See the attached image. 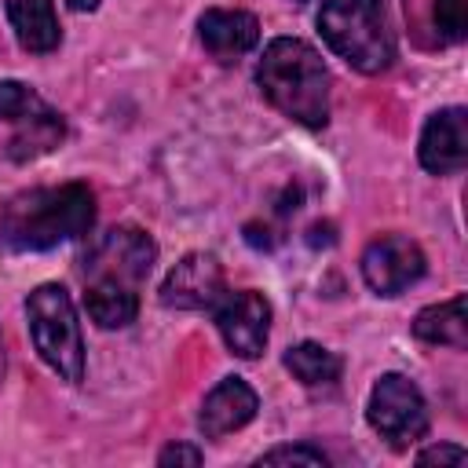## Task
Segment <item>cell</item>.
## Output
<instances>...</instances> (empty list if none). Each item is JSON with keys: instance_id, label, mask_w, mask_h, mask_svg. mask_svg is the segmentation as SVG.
Segmentation results:
<instances>
[{"instance_id": "ba28073f", "label": "cell", "mask_w": 468, "mask_h": 468, "mask_svg": "<svg viewBox=\"0 0 468 468\" xmlns=\"http://www.w3.org/2000/svg\"><path fill=\"white\" fill-rule=\"evenodd\" d=\"M216 329L227 344L230 355L238 358H260L271 336V303L256 289H238L223 292L219 303L212 307Z\"/></svg>"}, {"instance_id": "7a4b0ae2", "label": "cell", "mask_w": 468, "mask_h": 468, "mask_svg": "<svg viewBox=\"0 0 468 468\" xmlns=\"http://www.w3.org/2000/svg\"><path fill=\"white\" fill-rule=\"evenodd\" d=\"M95 190L88 183L29 186L0 208V245L7 252H48L95 227Z\"/></svg>"}, {"instance_id": "30bf717a", "label": "cell", "mask_w": 468, "mask_h": 468, "mask_svg": "<svg viewBox=\"0 0 468 468\" xmlns=\"http://www.w3.org/2000/svg\"><path fill=\"white\" fill-rule=\"evenodd\" d=\"M223 292L227 278L212 252H186L161 282V303L176 311H212Z\"/></svg>"}, {"instance_id": "6da1fadb", "label": "cell", "mask_w": 468, "mask_h": 468, "mask_svg": "<svg viewBox=\"0 0 468 468\" xmlns=\"http://www.w3.org/2000/svg\"><path fill=\"white\" fill-rule=\"evenodd\" d=\"M157 263V241L143 227L106 230L80 260L84 307L99 329H124L139 314V289Z\"/></svg>"}, {"instance_id": "d6986e66", "label": "cell", "mask_w": 468, "mask_h": 468, "mask_svg": "<svg viewBox=\"0 0 468 468\" xmlns=\"http://www.w3.org/2000/svg\"><path fill=\"white\" fill-rule=\"evenodd\" d=\"M201 461H205V453L197 446H190V442H168L157 453V464L161 468H172V464H201Z\"/></svg>"}, {"instance_id": "9a60e30c", "label": "cell", "mask_w": 468, "mask_h": 468, "mask_svg": "<svg viewBox=\"0 0 468 468\" xmlns=\"http://www.w3.org/2000/svg\"><path fill=\"white\" fill-rule=\"evenodd\" d=\"M413 336L424 340V344H435V347H457L464 351L468 347V318H464V292L442 300V303H431L424 311H417L413 318Z\"/></svg>"}, {"instance_id": "8fae6325", "label": "cell", "mask_w": 468, "mask_h": 468, "mask_svg": "<svg viewBox=\"0 0 468 468\" xmlns=\"http://www.w3.org/2000/svg\"><path fill=\"white\" fill-rule=\"evenodd\" d=\"M417 157H420V168L431 176H453L464 168V161H468V113H464V106H446L424 121Z\"/></svg>"}, {"instance_id": "603a6c76", "label": "cell", "mask_w": 468, "mask_h": 468, "mask_svg": "<svg viewBox=\"0 0 468 468\" xmlns=\"http://www.w3.org/2000/svg\"><path fill=\"white\" fill-rule=\"evenodd\" d=\"M296 4H300V0H296Z\"/></svg>"}, {"instance_id": "52a82bcc", "label": "cell", "mask_w": 468, "mask_h": 468, "mask_svg": "<svg viewBox=\"0 0 468 468\" xmlns=\"http://www.w3.org/2000/svg\"><path fill=\"white\" fill-rule=\"evenodd\" d=\"M366 420L380 439H388L395 450H402V446H413L417 439H424V431H428V402H424L420 388L410 377L384 373L369 391Z\"/></svg>"}, {"instance_id": "277c9868", "label": "cell", "mask_w": 468, "mask_h": 468, "mask_svg": "<svg viewBox=\"0 0 468 468\" xmlns=\"http://www.w3.org/2000/svg\"><path fill=\"white\" fill-rule=\"evenodd\" d=\"M318 33L336 58L373 77L395 62V37L384 0H322Z\"/></svg>"}, {"instance_id": "5bb4252c", "label": "cell", "mask_w": 468, "mask_h": 468, "mask_svg": "<svg viewBox=\"0 0 468 468\" xmlns=\"http://www.w3.org/2000/svg\"><path fill=\"white\" fill-rule=\"evenodd\" d=\"M7 22L15 29V40L33 51V55H48L62 44V26L55 15V0H4Z\"/></svg>"}, {"instance_id": "2e32d148", "label": "cell", "mask_w": 468, "mask_h": 468, "mask_svg": "<svg viewBox=\"0 0 468 468\" xmlns=\"http://www.w3.org/2000/svg\"><path fill=\"white\" fill-rule=\"evenodd\" d=\"M285 369L300 384H307V388H329V384L340 380L344 362H340L336 351H329V347H322L314 340H303V344H296V347L285 351Z\"/></svg>"}, {"instance_id": "7c38bea8", "label": "cell", "mask_w": 468, "mask_h": 468, "mask_svg": "<svg viewBox=\"0 0 468 468\" xmlns=\"http://www.w3.org/2000/svg\"><path fill=\"white\" fill-rule=\"evenodd\" d=\"M260 410V395L241 377H223L201 402L197 428L205 439H223L238 428H245Z\"/></svg>"}, {"instance_id": "3957f363", "label": "cell", "mask_w": 468, "mask_h": 468, "mask_svg": "<svg viewBox=\"0 0 468 468\" xmlns=\"http://www.w3.org/2000/svg\"><path fill=\"white\" fill-rule=\"evenodd\" d=\"M256 84L263 99L289 121L303 128H322L329 121V66L300 37H274L256 66Z\"/></svg>"}, {"instance_id": "44dd1931", "label": "cell", "mask_w": 468, "mask_h": 468, "mask_svg": "<svg viewBox=\"0 0 468 468\" xmlns=\"http://www.w3.org/2000/svg\"><path fill=\"white\" fill-rule=\"evenodd\" d=\"M69 7H73V11H95L99 0H69Z\"/></svg>"}, {"instance_id": "8992f818", "label": "cell", "mask_w": 468, "mask_h": 468, "mask_svg": "<svg viewBox=\"0 0 468 468\" xmlns=\"http://www.w3.org/2000/svg\"><path fill=\"white\" fill-rule=\"evenodd\" d=\"M0 121L15 124V135L7 143L11 161H33L51 154L66 139V121L55 106H48L29 84L22 80H0Z\"/></svg>"}, {"instance_id": "7402d4cb", "label": "cell", "mask_w": 468, "mask_h": 468, "mask_svg": "<svg viewBox=\"0 0 468 468\" xmlns=\"http://www.w3.org/2000/svg\"><path fill=\"white\" fill-rule=\"evenodd\" d=\"M4 369H7V355H4V336H0V380H4Z\"/></svg>"}, {"instance_id": "ffe728a7", "label": "cell", "mask_w": 468, "mask_h": 468, "mask_svg": "<svg viewBox=\"0 0 468 468\" xmlns=\"http://www.w3.org/2000/svg\"><path fill=\"white\" fill-rule=\"evenodd\" d=\"M468 453L461 450V446H453V442H439V446H428V450H420L417 453V464H461Z\"/></svg>"}, {"instance_id": "e0dca14e", "label": "cell", "mask_w": 468, "mask_h": 468, "mask_svg": "<svg viewBox=\"0 0 468 468\" xmlns=\"http://www.w3.org/2000/svg\"><path fill=\"white\" fill-rule=\"evenodd\" d=\"M256 464H307V468H325L329 457H325L318 446L300 442V446H274V450L260 453Z\"/></svg>"}, {"instance_id": "ac0fdd59", "label": "cell", "mask_w": 468, "mask_h": 468, "mask_svg": "<svg viewBox=\"0 0 468 468\" xmlns=\"http://www.w3.org/2000/svg\"><path fill=\"white\" fill-rule=\"evenodd\" d=\"M435 29L446 40H464V33H468V0H435Z\"/></svg>"}, {"instance_id": "4fadbf2b", "label": "cell", "mask_w": 468, "mask_h": 468, "mask_svg": "<svg viewBox=\"0 0 468 468\" xmlns=\"http://www.w3.org/2000/svg\"><path fill=\"white\" fill-rule=\"evenodd\" d=\"M197 37L216 62H234L260 44V22L238 7H208L197 18Z\"/></svg>"}, {"instance_id": "9c48e42d", "label": "cell", "mask_w": 468, "mask_h": 468, "mask_svg": "<svg viewBox=\"0 0 468 468\" xmlns=\"http://www.w3.org/2000/svg\"><path fill=\"white\" fill-rule=\"evenodd\" d=\"M424 252L406 234H380L362 252V278L377 296H399L424 278Z\"/></svg>"}, {"instance_id": "5b68a950", "label": "cell", "mask_w": 468, "mask_h": 468, "mask_svg": "<svg viewBox=\"0 0 468 468\" xmlns=\"http://www.w3.org/2000/svg\"><path fill=\"white\" fill-rule=\"evenodd\" d=\"M26 318H29L33 347L44 358V366L58 373L62 380L80 384L84 380V333H80L73 296L62 285L44 282L29 292Z\"/></svg>"}]
</instances>
